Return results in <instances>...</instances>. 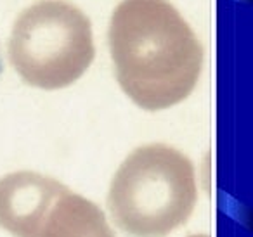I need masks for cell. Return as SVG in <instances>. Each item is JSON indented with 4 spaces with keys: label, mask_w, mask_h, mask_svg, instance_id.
Returning a JSON list of instances; mask_svg holds the SVG:
<instances>
[{
    "label": "cell",
    "mask_w": 253,
    "mask_h": 237,
    "mask_svg": "<svg viewBox=\"0 0 253 237\" xmlns=\"http://www.w3.org/2000/svg\"><path fill=\"white\" fill-rule=\"evenodd\" d=\"M109 49L122 90L139 108L162 111L194 90L203 47L167 0H123L109 25Z\"/></svg>",
    "instance_id": "cell-1"
},
{
    "label": "cell",
    "mask_w": 253,
    "mask_h": 237,
    "mask_svg": "<svg viewBox=\"0 0 253 237\" xmlns=\"http://www.w3.org/2000/svg\"><path fill=\"white\" fill-rule=\"evenodd\" d=\"M196 201L193 163L165 144H149L128 154L108 194L115 223L135 237H167L189 220Z\"/></svg>",
    "instance_id": "cell-2"
},
{
    "label": "cell",
    "mask_w": 253,
    "mask_h": 237,
    "mask_svg": "<svg viewBox=\"0 0 253 237\" xmlns=\"http://www.w3.org/2000/svg\"><path fill=\"white\" fill-rule=\"evenodd\" d=\"M9 59L32 87L75 83L95 56L90 19L64 0H39L21 12L9 39Z\"/></svg>",
    "instance_id": "cell-3"
},
{
    "label": "cell",
    "mask_w": 253,
    "mask_h": 237,
    "mask_svg": "<svg viewBox=\"0 0 253 237\" xmlns=\"http://www.w3.org/2000/svg\"><path fill=\"white\" fill-rule=\"evenodd\" d=\"M56 178L14 171L0 178V227L16 237H39L57 196L66 191Z\"/></svg>",
    "instance_id": "cell-4"
},
{
    "label": "cell",
    "mask_w": 253,
    "mask_h": 237,
    "mask_svg": "<svg viewBox=\"0 0 253 237\" xmlns=\"http://www.w3.org/2000/svg\"><path fill=\"white\" fill-rule=\"evenodd\" d=\"M39 237H115L102 209L70 189L50 206Z\"/></svg>",
    "instance_id": "cell-5"
},
{
    "label": "cell",
    "mask_w": 253,
    "mask_h": 237,
    "mask_svg": "<svg viewBox=\"0 0 253 237\" xmlns=\"http://www.w3.org/2000/svg\"><path fill=\"white\" fill-rule=\"evenodd\" d=\"M2 71H4V63H2V54H0V77H2Z\"/></svg>",
    "instance_id": "cell-6"
},
{
    "label": "cell",
    "mask_w": 253,
    "mask_h": 237,
    "mask_svg": "<svg viewBox=\"0 0 253 237\" xmlns=\"http://www.w3.org/2000/svg\"><path fill=\"white\" fill-rule=\"evenodd\" d=\"M191 237H208V236H203V234H198V236H191Z\"/></svg>",
    "instance_id": "cell-7"
}]
</instances>
